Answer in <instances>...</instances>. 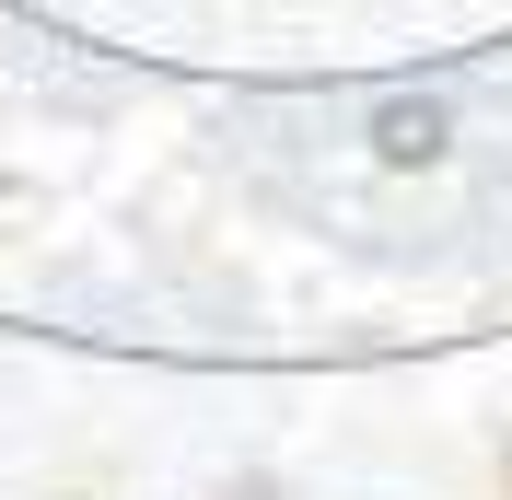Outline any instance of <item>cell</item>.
I'll return each instance as SVG.
<instances>
[{"label": "cell", "mask_w": 512, "mask_h": 500, "mask_svg": "<svg viewBox=\"0 0 512 500\" xmlns=\"http://www.w3.org/2000/svg\"><path fill=\"white\" fill-rule=\"evenodd\" d=\"M373 152L384 163H431V152H443V105H384V117H373Z\"/></svg>", "instance_id": "cell-1"}]
</instances>
